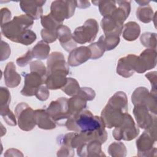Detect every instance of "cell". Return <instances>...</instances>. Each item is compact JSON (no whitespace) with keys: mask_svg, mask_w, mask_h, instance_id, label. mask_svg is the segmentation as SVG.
<instances>
[{"mask_svg":"<svg viewBox=\"0 0 157 157\" xmlns=\"http://www.w3.org/2000/svg\"><path fill=\"white\" fill-rule=\"evenodd\" d=\"M157 72L156 71L150 72L145 74V77L150 81L151 85V91L156 93V82H157Z\"/></svg>","mask_w":157,"mask_h":157,"instance_id":"ee69618b","label":"cell"},{"mask_svg":"<svg viewBox=\"0 0 157 157\" xmlns=\"http://www.w3.org/2000/svg\"><path fill=\"white\" fill-rule=\"evenodd\" d=\"M50 47L47 43L40 40L31 50L33 56L38 59H47L49 56Z\"/></svg>","mask_w":157,"mask_h":157,"instance_id":"484cf974","label":"cell"},{"mask_svg":"<svg viewBox=\"0 0 157 157\" xmlns=\"http://www.w3.org/2000/svg\"><path fill=\"white\" fill-rule=\"evenodd\" d=\"M91 53V59H96L101 58L105 52L103 47L98 42H93L88 46Z\"/></svg>","mask_w":157,"mask_h":157,"instance_id":"8d00e7d4","label":"cell"},{"mask_svg":"<svg viewBox=\"0 0 157 157\" xmlns=\"http://www.w3.org/2000/svg\"><path fill=\"white\" fill-rule=\"evenodd\" d=\"M92 3L99 6V12L103 17L110 15L117 8V2L115 1H92Z\"/></svg>","mask_w":157,"mask_h":157,"instance_id":"f1b7e54d","label":"cell"},{"mask_svg":"<svg viewBox=\"0 0 157 157\" xmlns=\"http://www.w3.org/2000/svg\"><path fill=\"white\" fill-rule=\"evenodd\" d=\"M35 119L36 124L40 129L50 130L56 128V122L53 120L46 110H36Z\"/></svg>","mask_w":157,"mask_h":157,"instance_id":"603a6c76","label":"cell"},{"mask_svg":"<svg viewBox=\"0 0 157 157\" xmlns=\"http://www.w3.org/2000/svg\"><path fill=\"white\" fill-rule=\"evenodd\" d=\"M133 114L138 126L142 129H147L156 124V115L150 112L144 105H134Z\"/></svg>","mask_w":157,"mask_h":157,"instance_id":"8fae6325","label":"cell"},{"mask_svg":"<svg viewBox=\"0 0 157 157\" xmlns=\"http://www.w3.org/2000/svg\"><path fill=\"white\" fill-rule=\"evenodd\" d=\"M11 101V96L9 90L5 87L0 88V107H9Z\"/></svg>","mask_w":157,"mask_h":157,"instance_id":"74e56055","label":"cell"},{"mask_svg":"<svg viewBox=\"0 0 157 157\" xmlns=\"http://www.w3.org/2000/svg\"><path fill=\"white\" fill-rule=\"evenodd\" d=\"M41 37L46 43H52L58 39L56 31H51L43 28L40 31Z\"/></svg>","mask_w":157,"mask_h":157,"instance_id":"f35d334b","label":"cell"},{"mask_svg":"<svg viewBox=\"0 0 157 157\" xmlns=\"http://www.w3.org/2000/svg\"><path fill=\"white\" fill-rule=\"evenodd\" d=\"M90 6V2L88 1H76V7L80 9H86Z\"/></svg>","mask_w":157,"mask_h":157,"instance_id":"c3c4849f","label":"cell"},{"mask_svg":"<svg viewBox=\"0 0 157 157\" xmlns=\"http://www.w3.org/2000/svg\"><path fill=\"white\" fill-rule=\"evenodd\" d=\"M64 126L67 130L76 132L103 131L105 128L100 117L93 115L86 109L71 115L65 121Z\"/></svg>","mask_w":157,"mask_h":157,"instance_id":"7a4b0ae2","label":"cell"},{"mask_svg":"<svg viewBox=\"0 0 157 157\" xmlns=\"http://www.w3.org/2000/svg\"><path fill=\"white\" fill-rule=\"evenodd\" d=\"M101 26L104 35L120 36L123 28V25L119 23L110 15H107L102 18L101 22Z\"/></svg>","mask_w":157,"mask_h":157,"instance_id":"44dd1931","label":"cell"},{"mask_svg":"<svg viewBox=\"0 0 157 157\" xmlns=\"http://www.w3.org/2000/svg\"><path fill=\"white\" fill-rule=\"evenodd\" d=\"M58 156H74V150L71 147L62 145L57 152Z\"/></svg>","mask_w":157,"mask_h":157,"instance_id":"bcb514c9","label":"cell"},{"mask_svg":"<svg viewBox=\"0 0 157 157\" xmlns=\"http://www.w3.org/2000/svg\"><path fill=\"white\" fill-rule=\"evenodd\" d=\"M86 102L87 100L79 94H77L69 99L68 106L70 117L85 109L86 107Z\"/></svg>","mask_w":157,"mask_h":157,"instance_id":"cb8c5ba5","label":"cell"},{"mask_svg":"<svg viewBox=\"0 0 157 157\" xmlns=\"http://www.w3.org/2000/svg\"><path fill=\"white\" fill-rule=\"evenodd\" d=\"M91 53L88 47L80 46L76 47L68 56L67 64L72 67L79 66L91 58Z\"/></svg>","mask_w":157,"mask_h":157,"instance_id":"e0dca14e","label":"cell"},{"mask_svg":"<svg viewBox=\"0 0 157 157\" xmlns=\"http://www.w3.org/2000/svg\"><path fill=\"white\" fill-rule=\"evenodd\" d=\"M46 77L40 74L31 72L25 76V84L21 94L25 96H33L36 94L37 89L45 83Z\"/></svg>","mask_w":157,"mask_h":157,"instance_id":"4fadbf2b","label":"cell"},{"mask_svg":"<svg viewBox=\"0 0 157 157\" xmlns=\"http://www.w3.org/2000/svg\"><path fill=\"white\" fill-rule=\"evenodd\" d=\"M140 40L141 44L148 48L156 49V34L155 33L146 32L143 33L140 37Z\"/></svg>","mask_w":157,"mask_h":157,"instance_id":"1f68e13d","label":"cell"},{"mask_svg":"<svg viewBox=\"0 0 157 157\" xmlns=\"http://www.w3.org/2000/svg\"><path fill=\"white\" fill-rule=\"evenodd\" d=\"M23 156V155L21 152L15 148H10L8 149L6 153H4V156Z\"/></svg>","mask_w":157,"mask_h":157,"instance_id":"7dc6e473","label":"cell"},{"mask_svg":"<svg viewBox=\"0 0 157 157\" xmlns=\"http://www.w3.org/2000/svg\"><path fill=\"white\" fill-rule=\"evenodd\" d=\"M80 88V87L77 80L74 78L69 77L67 78L66 84L61 90L67 95L73 96L78 93Z\"/></svg>","mask_w":157,"mask_h":157,"instance_id":"d6a6232c","label":"cell"},{"mask_svg":"<svg viewBox=\"0 0 157 157\" xmlns=\"http://www.w3.org/2000/svg\"><path fill=\"white\" fill-rule=\"evenodd\" d=\"M41 25L44 29L51 30V31H57L58 28L63 25V23L58 21L55 20L52 15L49 13L47 15H42L40 17Z\"/></svg>","mask_w":157,"mask_h":157,"instance_id":"4dcf8cb0","label":"cell"},{"mask_svg":"<svg viewBox=\"0 0 157 157\" xmlns=\"http://www.w3.org/2000/svg\"><path fill=\"white\" fill-rule=\"evenodd\" d=\"M120 36L113 35L101 36L98 42L103 47L105 51H110L114 49L120 42Z\"/></svg>","mask_w":157,"mask_h":157,"instance_id":"4316f807","label":"cell"},{"mask_svg":"<svg viewBox=\"0 0 157 157\" xmlns=\"http://www.w3.org/2000/svg\"><path fill=\"white\" fill-rule=\"evenodd\" d=\"M75 7L76 1H54L51 4L50 13L55 20L63 23L65 19L74 15Z\"/></svg>","mask_w":157,"mask_h":157,"instance_id":"9c48e42d","label":"cell"},{"mask_svg":"<svg viewBox=\"0 0 157 157\" xmlns=\"http://www.w3.org/2000/svg\"><path fill=\"white\" fill-rule=\"evenodd\" d=\"M137 58V56L129 54L119 59L117 66V73L124 78L131 77L135 72Z\"/></svg>","mask_w":157,"mask_h":157,"instance_id":"9a60e30c","label":"cell"},{"mask_svg":"<svg viewBox=\"0 0 157 157\" xmlns=\"http://www.w3.org/2000/svg\"><path fill=\"white\" fill-rule=\"evenodd\" d=\"M4 82L9 88H15L18 86L21 82V77L16 71V67L13 62L7 64L4 71Z\"/></svg>","mask_w":157,"mask_h":157,"instance_id":"7402d4cb","label":"cell"},{"mask_svg":"<svg viewBox=\"0 0 157 157\" xmlns=\"http://www.w3.org/2000/svg\"><path fill=\"white\" fill-rule=\"evenodd\" d=\"M99 31V25L95 19L86 20L83 25L77 27L72 34V38L76 43L85 44L93 42Z\"/></svg>","mask_w":157,"mask_h":157,"instance_id":"5b68a950","label":"cell"},{"mask_svg":"<svg viewBox=\"0 0 157 157\" xmlns=\"http://www.w3.org/2000/svg\"><path fill=\"white\" fill-rule=\"evenodd\" d=\"M11 12L6 7L1 9V26L8 23L10 21Z\"/></svg>","mask_w":157,"mask_h":157,"instance_id":"f6af8a7d","label":"cell"},{"mask_svg":"<svg viewBox=\"0 0 157 157\" xmlns=\"http://www.w3.org/2000/svg\"><path fill=\"white\" fill-rule=\"evenodd\" d=\"M33 23L34 20L26 14L15 16L10 21L1 26V33L8 39L17 43L21 34L29 29Z\"/></svg>","mask_w":157,"mask_h":157,"instance_id":"3957f363","label":"cell"},{"mask_svg":"<svg viewBox=\"0 0 157 157\" xmlns=\"http://www.w3.org/2000/svg\"><path fill=\"white\" fill-rule=\"evenodd\" d=\"M29 66L31 72H36L44 77H47V69L42 61L39 60L33 61L30 63Z\"/></svg>","mask_w":157,"mask_h":157,"instance_id":"d590c367","label":"cell"},{"mask_svg":"<svg viewBox=\"0 0 157 157\" xmlns=\"http://www.w3.org/2000/svg\"><path fill=\"white\" fill-rule=\"evenodd\" d=\"M123 37L128 41L136 40L140 34V28L135 21H129L123 26Z\"/></svg>","mask_w":157,"mask_h":157,"instance_id":"d4e9b609","label":"cell"},{"mask_svg":"<svg viewBox=\"0 0 157 157\" xmlns=\"http://www.w3.org/2000/svg\"><path fill=\"white\" fill-rule=\"evenodd\" d=\"M108 152L113 157H124L126 156L127 150L123 142H116L109 146Z\"/></svg>","mask_w":157,"mask_h":157,"instance_id":"f546056e","label":"cell"},{"mask_svg":"<svg viewBox=\"0 0 157 157\" xmlns=\"http://www.w3.org/2000/svg\"><path fill=\"white\" fill-rule=\"evenodd\" d=\"M102 143L98 139H93L83 144L77 148V153L82 157L105 156L101 150Z\"/></svg>","mask_w":157,"mask_h":157,"instance_id":"5bb4252c","label":"cell"},{"mask_svg":"<svg viewBox=\"0 0 157 157\" xmlns=\"http://www.w3.org/2000/svg\"><path fill=\"white\" fill-rule=\"evenodd\" d=\"M36 33L31 29H27L24 31L20 36L18 42L25 45H29L33 44L36 40Z\"/></svg>","mask_w":157,"mask_h":157,"instance_id":"836d02e7","label":"cell"},{"mask_svg":"<svg viewBox=\"0 0 157 157\" xmlns=\"http://www.w3.org/2000/svg\"><path fill=\"white\" fill-rule=\"evenodd\" d=\"M136 17L142 23H150L153 20L154 17L153 9L149 5L140 6L137 9Z\"/></svg>","mask_w":157,"mask_h":157,"instance_id":"83f0119b","label":"cell"},{"mask_svg":"<svg viewBox=\"0 0 157 157\" xmlns=\"http://www.w3.org/2000/svg\"><path fill=\"white\" fill-rule=\"evenodd\" d=\"M10 55V48L9 44L3 40L1 43V61L7 59Z\"/></svg>","mask_w":157,"mask_h":157,"instance_id":"7bdbcfd3","label":"cell"},{"mask_svg":"<svg viewBox=\"0 0 157 157\" xmlns=\"http://www.w3.org/2000/svg\"><path fill=\"white\" fill-rule=\"evenodd\" d=\"M33 58L34 56L31 50H29L25 55L18 57L16 60V63L18 66L25 67L33 59Z\"/></svg>","mask_w":157,"mask_h":157,"instance_id":"ab89813d","label":"cell"},{"mask_svg":"<svg viewBox=\"0 0 157 157\" xmlns=\"http://www.w3.org/2000/svg\"><path fill=\"white\" fill-rule=\"evenodd\" d=\"M47 75L55 71H63L69 74V68L68 64L64 59L61 52H55L49 55L47 61Z\"/></svg>","mask_w":157,"mask_h":157,"instance_id":"2e32d148","label":"cell"},{"mask_svg":"<svg viewBox=\"0 0 157 157\" xmlns=\"http://www.w3.org/2000/svg\"><path fill=\"white\" fill-rule=\"evenodd\" d=\"M128 111V98L124 92H116L101 112V118L105 127L111 129L121 124Z\"/></svg>","mask_w":157,"mask_h":157,"instance_id":"6da1fadb","label":"cell"},{"mask_svg":"<svg viewBox=\"0 0 157 157\" xmlns=\"http://www.w3.org/2000/svg\"><path fill=\"white\" fill-rule=\"evenodd\" d=\"M15 113L17 118L19 128L25 131H29L34 129L36 123L35 110L25 102L18 104L15 109Z\"/></svg>","mask_w":157,"mask_h":157,"instance_id":"52a82bcc","label":"cell"},{"mask_svg":"<svg viewBox=\"0 0 157 157\" xmlns=\"http://www.w3.org/2000/svg\"><path fill=\"white\" fill-rule=\"evenodd\" d=\"M69 74L63 71H55L47 75L45 84L49 90L61 89L67 83L66 75Z\"/></svg>","mask_w":157,"mask_h":157,"instance_id":"ffe728a7","label":"cell"},{"mask_svg":"<svg viewBox=\"0 0 157 157\" xmlns=\"http://www.w3.org/2000/svg\"><path fill=\"white\" fill-rule=\"evenodd\" d=\"M46 110L56 123L67 120L70 117L68 99L65 97L52 101Z\"/></svg>","mask_w":157,"mask_h":157,"instance_id":"30bf717a","label":"cell"},{"mask_svg":"<svg viewBox=\"0 0 157 157\" xmlns=\"http://www.w3.org/2000/svg\"><path fill=\"white\" fill-rule=\"evenodd\" d=\"M57 36L62 47L66 52H71L76 48L77 43L72 38L71 31L67 26L61 25L57 29Z\"/></svg>","mask_w":157,"mask_h":157,"instance_id":"d6986e66","label":"cell"},{"mask_svg":"<svg viewBox=\"0 0 157 157\" xmlns=\"http://www.w3.org/2000/svg\"><path fill=\"white\" fill-rule=\"evenodd\" d=\"M0 114L8 125L15 126L17 124L15 116L10 110L9 107H0Z\"/></svg>","mask_w":157,"mask_h":157,"instance_id":"e575fe53","label":"cell"},{"mask_svg":"<svg viewBox=\"0 0 157 157\" xmlns=\"http://www.w3.org/2000/svg\"><path fill=\"white\" fill-rule=\"evenodd\" d=\"M139 134V129L136 124L132 117L128 113H126L124 120L121 124L115 127L112 135L117 140H124L129 141L134 139Z\"/></svg>","mask_w":157,"mask_h":157,"instance_id":"8992f818","label":"cell"},{"mask_svg":"<svg viewBox=\"0 0 157 157\" xmlns=\"http://www.w3.org/2000/svg\"><path fill=\"white\" fill-rule=\"evenodd\" d=\"M156 142V124L145 129L136 140L137 156H156L157 150L154 147Z\"/></svg>","mask_w":157,"mask_h":157,"instance_id":"277c9868","label":"cell"},{"mask_svg":"<svg viewBox=\"0 0 157 157\" xmlns=\"http://www.w3.org/2000/svg\"><path fill=\"white\" fill-rule=\"evenodd\" d=\"M156 64V50L147 48L144 50L137 58L135 72L142 74L151 69Z\"/></svg>","mask_w":157,"mask_h":157,"instance_id":"7c38bea8","label":"cell"},{"mask_svg":"<svg viewBox=\"0 0 157 157\" xmlns=\"http://www.w3.org/2000/svg\"><path fill=\"white\" fill-rule=\"evenodd\" d=\"M131 101L134 105H142L145 106L150 112L156 115L157 100L156 93L149 92L145 87L137 88L131 96Z\"/></svg>","mask_w":157,"mask_h":157,"instance_id":"ba28073f","label":"cell"},{"mask_svg":"<svg viewBox=\"0 0 157 157\" xmlns=\"http://www.w3.org/2000/svg\"><path fill=\"white\" fill-rule=\"evenodd\" d=\"M45 1H21L20 6L22 11L31 17L33 20H37L41 17L43 13L42 6Z\"/></svg>","mask_w":157,"mask_h":157,"instance_id":"ac0fdd59","label":"cell"},{"mask_svg":"<svg viewBox=\"0 0 157 157\" xmlns=\"http://www.w3.org/2000/svg\"><path fill=\"white\" fill-rule=\"evenodd\" d=\"M78 94L83 96L87 100V101L93 100L96 96L95 91L89 87L80 88L78 92Z\"/></svg>","mask_w":157,"mask_h":157,"instance_id":"60d3db41","label":"cell"},{"mask_svg":"<svg viewBox=\"0 0 157 157\" xmlns=\"http://www.w3.org/2000/svg\"><path fill=\"white\" fill-rule=\"evenodd\" d=\"M50 95V93L48 91V89L46 86L41 85L36 91L35 96L36 98L41 101H46Z\"/></svg>","mask_w":157,"mask_h":157,"instance_id":"b9f144b4","label":"cell"},{"mask_svg":"<svg viewBox=\"0 0 157 157\" xmlns=\"http://www.w3.org/2000/svg\"><path fill=\"white\" fill-rule=\"evenodd\" d=\"M136 2L139 4L140 6H147L148 5V4L150 3V1H142V0H140V1H136Z\"/></svg>","mask_w":157,"mask_h":157,"instance_id":"681fc988","label":"cell"}]
</instances>
